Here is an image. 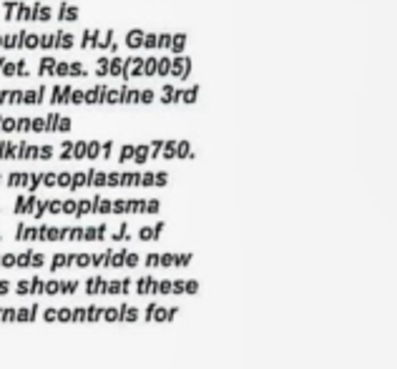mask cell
Masks as SVG:
<instances>
[{
	"mask_svg": "<svg viewBox=\"0 0 397 369\" xmlns=\"http://www.w3.org/2000/svg\"><path fill=\"white\" fill-rule=\"evenodd\" d=\"M48 264L43 251H23V254H3L0 251V269H43Z\"/></svg>",
	"mask_w": 397,
	"mask_h": 369,
	"instance_id": "8",
	"label": "cell"
},
{
	"mask_svg": "<svg viewBox=\"0 0 397 369\" xmlns=\"http://www.w3.org/2000/svg\"><path fill=\"white\" fill-rule=\"evenodd\" d=\"M192 259L194 254H146L141 257V264H146L149 269H169V266L184 269L192 264Z\"/></svg>",
	"mask_w": 397,
	"mask_h": 369,
	"instance_id": "9",
	"label": "cell"
},
{
	"mask_svg": "<svg viewBox=\"0 0 397 369\" xmlns=\"http://www.w3.org/2000/svg\"><path fill=\"white\" fill-rule=\"evenodd\" d=\"M46 91H0V105H40Z\"/></svg>",
	"mask_w": 397,
	"mask_h": 369,
	"instance_id": "10",
	"label": "cell"
},
{
	"mask_svg": "<svg viewBox=\"0 0 397 369\" xmlns=\"http://www.w3.org/2000/svg\"><path fill=\"white\" fill-rule=\"evenodd\" d=\"M71 119L66 116H43V119H0V133L6 131H35V133H56L68 131Z\"/></svg>",
	"mask_w": 397,
	"mask_h": 369,
	"instance_id": "6",
	"label": "cell"
},
{
	"mask_svg": "<svg viewBox=\"0 0 397 369\" xmlns=\"http://www.w3.org/2000/svg\"><path fill=\"white\" fill-rule=\"evenodd\" d=\"M53 98L58 103H144V101H151L153 96L149 91H108V88H101L96 93H88L58 88V91H53Z\"/></svg>",
	"mask_w": 397,
	"mask_h": 369,
	"instance_id": "5",
	"label": "cell"
},
{
	"mask_svg": "<svg viewBox=\"0 0 397 369\" xmlns=\"http://www.w3.org/2000/svg\"><path fill=\"white\" fill-rule=\"evenodd\" d=\"M0 184H3V173H0Z\"/></svg>",
	"mask_w": 397,
	"mask_h": 369,
	"instance_id": "16",
	"label": "cell"
},
{
	"mask_svg": "<svg viewBox=\"0 0 397 369\" xmlns=\"http://www.w3.org/2000/svg\"><path fill=\"white\" fill-rule=\"evenodd\" d=\"M141 254L128 249L108 251H58L51 257V271L63 269H136Z\"/></svg>",
	"mask_w": 397,
	"mask_h": 369,
	"instance_id": "3",
	"label": "cell"
},
{
	"mask_svg": "<svg viewBox=\"0 0 397 369\" xmlns=\"http://www.w3.org/2000/svg\"><path fill=\"white\" fill-rule=\"evenodd\" d=\"M53 156L51 146L38 144H8L0 141V161H43Z\"/></svg>",
	"mask_w": 397,
	"mask_h": 369,
	"instance_id": "7",
	"label": "cell"
},
{
	"mask_svg": "<svg viewBox=\"0 0 397 369\" xmlns=\"http://www.w3.org/2000/svg\"><path fill=\"white\" fill-rule=\"evenodd\" d=\"M121 309V322H139L141 319V309L131 307V304H119Z\"/></svg>",
	"mask_w": 397,
	"mask_h": 369,
	"instance_id": "13",
	"label": "cell"
},
{
	"mask_svg": "<svg viewBox=\"0 0 397 369\" xmlns=\"http://www.w3.org/2000/svg\"><path fill=\"white\" fill-rule=\"evenodd\" d=\"M161 201L156 198H106V196H81V198H40L35 194H23L15 198L13 211L18 216H73L83 218L91 214H159Z\"/></svg>",
	"mask_w": 397,
	"mask_h": 369,
	"instance_id": "2",
	"label": "cell"
},
{
	"mask_svg": "<svg viewBox=\"0 0 397 369\" xmlns=\"http://www.w3.org/2000/svg\"><path fill=\"white\" fill-rule=\"evenodd\" d=\"M179 314V307H161V304L151 302L149 307H146L144 311V319H149V322H171L174 316Z\"/></svg>",
	"mask_w": 397,
	"mask_h": 369,
	"instance_id": "11",
	"label": "cell"
},
{
	"mask_svg": "<svg viewBox=\"0 0 397 369\" xmlns=\"http://www.w3.org/2000/svg\"><path fill=\"white\" fill-rule=\"evenodd\" d=\"M71 316H73V309H68V307L56 309V322H71Z\"/></svg>",
	"mask_w": 397,
	"mask_h": 369,
	"instance_id": "15",
	"label": "cell"
},
{
	"mask_svg": "<svg viewBox=\"0 0 397 369\" xmlns=\"http://www.w3.org/2000/svg\"><path fill=\"white\" fill-rule=\"evenodd\" d=\"M164 229H166L164 221H159V224H153V226H141L136 237H139L141 241H156V239L161 237V231H164Z\"/></svg>",
	"mask_w": 397,
	"mask_h": 369,
	"instance_id": "12",
	"label": "cell"
},
{
	"mask_svg": "<svg viewBox=\"0 0 397 369\" xmlns=\"http://www.w3.org/2000/svg\"><path fill=\"white\" fill-rule=\"evenodd\" d=\"M166 171H15L8 176V186L26 189L35 194L38 189H63V191H81V189H146V186H166Z\"/></svg>",
	"mask_w": 397,
	"mask_h": 369,
	"instance_id": "1",
	"label": "cell"
},
{
	"mask_svg": "<svg viewBox=\"0 0 397 369\" xmlns=\"http://www.w3.org/2000/svg\"><path fill=\"white\" fill-rule=\"evenodd\" d=\"M101 319H103V307H96V304L86 307V322H101Z\"/></svg>",
	"mask_w": 397,
	"mask_h": 369,
	"instance_id": "14",
	"label": "cell"
},
{
	"mask_svg": "<svg viewBox=\"0 0 397 369\" xmlns=\"http://www.w3.org/2000/svg\"><path fill=\"white\" fill-rule=\"evenodd\" d=\"M108 224L93 226H15V239L18 241H103L108 237Z\"/></svg>",
	"mask_w": 397,
	"mask_h": 369,
	"instance_id": "4",
	"label": "cell"
}]
</instances>
